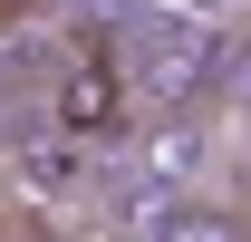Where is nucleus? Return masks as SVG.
<instances>
[{"label":"nucleus","mask_w":251,"mask_h":242,"mask_svg":"<svg viewBox=\"0 0 251 242\" xmlns=\"http://www.w3.org/2000/svg\"><path fill=\"white\" fill-rule=\"evenodd\" d=\"M116 59H126V78H135L145 107H193V88L213 78V49L193 30H155L145 49H116Z\"/></svg>","instance_id":"nucleus-2"},{"label":"nucleus","mask_w":251,"mask_h":242,"mask_svg":"<svg viewBox=\"0 0 251 242\" xmlns=\"http://www.w3.org/2000/svg\"><path fill=\"white\" fill-rule=\"evenodd\" d=\"M126 117H135V78H126V59L106 39H87V49L49 78V126L77 136V146H97V136H126Z\"/></svg>","instance_id":"nucleus-1"}]
</instances>
